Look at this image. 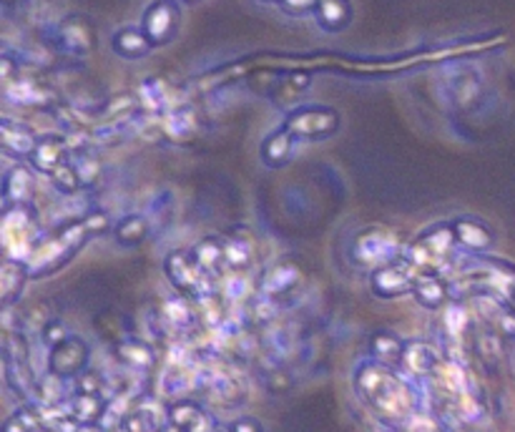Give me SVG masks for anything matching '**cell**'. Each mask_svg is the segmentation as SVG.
Here are the masks:
<instances>
[{
    "instance_id": "6da1fadb",
    "label": "cell",
    "mask_w": 515,
    "mask_h": 432,
    "mask_svg": "<svg viewBox=\"0 0 515 432\" xmlns=\"http://www.w3.org/2000/svg\"><path fill=\"white\" fill-rule=\"evenodd\" d=\"M357 397L374 412V417L390 427H403L417 410V392L394 367L380 362H363L354 370Z\"/></svg>"
},
{
    "instance_id": "7a4b0ae2",
    "label": "cell",
    "mask_w": 515,
    "mask_h": 432,
    "mask_svg": "<svg viewBox=\"0 0 515 432\" xmlns=\"http://www.w3.org/2000/svg\"><path fill=\"white\" fill-rule=\"evenodd\" d=\"M89 239H91V234L83 227L81 219L63 221L58 227L41 234L26 259L31 277H51L58 269H63L89 244Z\"/></svg>"
},
{
    "instance_id": "3957f363",
    "label": "cell",
    "mask_w": 515,
    "mask_h": 432,
    "mask_svg": "<svg viewBox=\"0 0 515 432\" xmlns=\"http://www.w3.org/2000/svg\"><path fill=\"white\" fill-rule=\"evenodd\" d=\"M405 251L407 249H405L403 237L397 231L383 227V224H373V227L357 231V237L350 244V259L357 267L374 271L405 257Z\"/></svg>"
},
{
    "instance_id": "277c9868",
    "label": "cell",
    "mask_w": 515,
    "mask_h": 432,
    "mask_svg": "<svg viewBox=\"0 0 515 432\" xmlns=\"http://www.w3.org/2000/svg\"><path fill=\"white\" fill-rule=\"evenodd\" d=\"M455 249H457V241H455L453 221H437L433 227H427V229L407 247L405 257L413 261L420 271L440 274L445 264L453 257Z\"/></svg>"
},
{
    "instance_id": "5b68a950",
    "label": "cell",
    "mask_w": 515,
    "mask_h": 432,
    "mask_svg": "<svg viewBox=\"0 0 515 432\" xmlns=\"http://www.w3.org/2000/svg\"><path fill=\"white\" fill-rule=\"evenodd\" d=\"M3 251L8 259H28V254L41 237L38 229V211L33 204L21 206H3Z\"/></svg>"
},
{
    "instance_id": "8992f818",
    "label": "cell",
    "mask_w": 515,
    "mask_h": 432,
    "mask_svg": "<svg viewBox=\"0 0 515 432\" xmlns=\"http://www.w3.org/2000/svg\"><path fill=\"white\" fill-rule=\"evenodd\" d=\"M163 274L172 284L176 294H184L189 300H202L206 294L219 291L214 287L212 277H206L202 267L196 264L192 257V251L173 249L163 257Z\"/></svg>"
},
{
    "instance_id": "52a82bcc",
    "label": "cell",
    "mask_w": 515,
    "mask_h": 432,
    "mask_svg": "<svg viewBox=\"0 0 515 432\" xmlns=\"http://www.w3.org/2000/svg\"><path fill=\"white\" fill-rule=\"evenodd\" d=\"M3 372L5 382L16 395L31 397L38 387V377L31 367V350L21 332H5L3 334Z\"/></svg>"
},
{
    "instance_id": "ba28073f",
    "label": "cell",
    "mask_w": 515,
    "mask_h": 432,
    "mask_svg": "<svg viewBox=\"0 0 515 432\" xmlns=\"http://www.w3.org/2000/svg\"><path fill=\"white\" fill-rule=\"evenodd\" d=\"M340 111L332 106H297L284 116V129L292 133L297 141H324L340 131Z\"/></svg>"
},
{
    "instance_id": "9c48e42d",
    "label": "cell",
    "mask_w": 515,
    "mask_h": 432,
    "mask_svg": "<svg viewBox=\"0 0 515 432\" xmlns=\"http://www.w3.org/2000/svg\"><path fill=\"white\" fill-rule=\"evenodd\" d=\"M53 46L66 56H73V58H89L99 46L96 26L89 16L71 13V16L58 20V26L53 30Z\"/></svg>"
},
{
    "instance_id": "30bf717a",
    "label": "cell",
    "mask_w": 515,
    "mask_h": 432,
    "mask_svg": "<svg viewBox=\"0 0 515 432\" xmlns=\"http://www.w3.org/2000/svg\"><path fill=\"white\" fill-rule=\"evenodd\" d=\"M420 274L423 271L417 269L413 261L400 257L370 274V290L377 300H400L405 294H413Z\"/></svg>"
},
{
    "instance_id": "8fae6325",
    "label": "cell",
    "mask_w": 515,
    "mask_h": 432,
    "mask_svg": "<svg viewBox=\"0 0 515 432\" xmlns=\"http://www.w3.org/2000/svg\"><path fill=\"white\" fill-rule=\"evenodd\" d=\"M182 26V8L173 0H153L142 16V30L152 40L153 48L169 46Z\"/></svg>"
},
{
    "instance_id": "7c38bea8",
    "label": "cell",
    "mask_w": 515,
    "mask_h": 432,
    "mask_svg": "<svg viewBox=\"0 0 515 432\" xmlns=\"http://www.w3.org/2000/svg\"><path fill=\"white\" fill-rule=\"evenodd\" d=\"M89 360H91L89 342L79 337V334H71L61 344L51 347V352H48V372H53L61 380H76L81 372L89 370Z\"/></svg>"
},
{
    "instance_id": "4fadbf2b",
    "label": "cell",
    "mask_w": 515,
    "mask_h": 432,
    "mask_svg": "<svg viewBox=\"0 0 515 432\" xmlns=\"http://www.w3.org/2000/svg\"><path fill=\"white\" fill-rule=\"evenodd\" d=\"M304 271L302 267L292 259V257H284V259L274 261L259 277V294L269 297V300L279 301L287 300L289 294L302 287Z\"/></svg>"
},
{
    "instance_id": "5bb4252c",
    "label": "cell",
    "mask_w": 515,
    "mask_h": 432,
    "mask_svg": "<svg viewBox=\"0 0 515 432\" xmlns=\"http://www.w3.org/2000/svg\"><path fill=\"white\" fill-rule=\"evenodd\" d=\"M66 161H71V146H68V139L61 133H43L33 153L28 156L31 169L36 174H43V176H53Z\"/></svg>"
},
{
    "instance_id": "9a60e30c",
    "label": "cell",
    "mask_w": 515,
    "mask_h": 432,
    "mask_svg": "<svg viewBox=\"0 0 515 432\" xmlns=\"http://www.w3.org/2000/svg\"><path fill=\"white\" fill-rule=\"evenodd\" d=\"M3 206H21L36 199V171L31 163H13L3 174Z\"/></svg>"
},
{
    "instance_id": "2e32d148",
    "label": "cell",
    "mask_w": 515,
    "mask_h": 432,
    "mask_svg": "<svg viewBox=\"0 0 515 432\" xmlns=\"http://www.w3.org/2000/svg\"><path fill=\"white\" fill-rule=\"evenodd\" d=\"M166 420L184 432H212L216 427L212 412L206 410L202 402L186 400V397L172 402L166 407Z\"/></svg>"
},
{
    "instance_id": "e0dca14e",
    "label": "cell",
    "mask_w": 515,
    "mask_h": 432,
    "mask_svg": "<svg viewBox=\"0 0 515 432\" xmlns=\"http://www.w3.org/2000/svg\"><path fill=\"white\" fill-rule=\"evenodd\" d=\"M447 96L453 100V106L457 111H473L478 103H480V96H483V79L480 73L470 66H463L457 68L450 76V83H447Z\"/></svg>"
},
{
    "instance_id": "ac0fdd59",
    "label": "cell",
    "mask_w": 515,
    "mask_h": 432,
    "mask_svg": "<svg viewBox=\"0 0 515 432\" xmlns=\"http://www.w3.org/2000/svg\"><path fill=\"white\" fill-rule=\"evenodd\" d=\"M455 241L457 249L470 251V254H483L495 244V231L490 229V224H485L478 216H460L453 221Z\"/></svg>"
},
{
    "instance_id": "d6986e66",
    "label": "cell",
    "mask_w": 515,
    "mask_h": 432,
    "mask_svg": "<svg viewBox=\"0 0 515 432\" xmlns=\"http://www.w3.org/2000/svg\"><path fill=\"white\" fill-rule=\"evenodd\" d=\"M28 279H31V269H28L26 261L8 259V257L3 259V264H0V301H3V310L18 304Z\"/></svg>"
},
{
    "instance_id": "ffe728a7",
    "label": "cell",
    "mask_w": 515,
    "mask_h": 432,
    "mask_svg": "<svg viewBox=\"0 0 515 432\" xmlns=\"http://www.w3.org/2000/svg\"><path fill=\"white\" fill-rule=\"evenodd\" d=\"M38 133L26 126L21 121L16 119H3L0 121V143H3V151L11 153L16 159H28L38 143Z\"/></svg>"
},
{
    "instance_id": "44dd1931",
    "label": "cell",
    "mask_w": 515,
    "mask_h": 432,
    "mask_svg": "<svg viewBox=\"0 0 515 432\" xmlns=\"http://www.w3.org/2000/svg\"><path fill=\"white\" fill-rule=\"evenodd\" d=\"M159 321L163 327L176 332L194 330L196 324H202L196 304L189 297H184V294H173L169 300H163V304L159 307Z\"/></svg>"
},
{
    "instance_id": "7402d4cb",
    "label": "cell",
    "mask_w": 515,
    "mask_h": 432,
    "mask_svg": "<svg viewBox=\"0 0 515 432\" xmlns=\"http://www.w3.org/2000/svg\"><path fill=\"white\" fill-rule=\"evenodd\" d=\"M199 116L192 106H176V109L166 111L162 116V131L163 139L173 141V143H189V141L199 133Z\"/></svg>"
},
{
    "instance_id": "603a6c76",
    "label": "cell",
    "mask_w": 515,
    "mask_h": 432,
    "mask_svg": "<svg viewBox=\"0 0 515 432\" xmlns=\"http://www.w3.org/2000/svg\"><path fill=\"white\" fill-rule=\"evenodd\" d=\"M413 297L423 310H445L450 304V281H445L443 274L423 271L417 284H415Z\"/></svg>"
},
{
    "instance_id": "cb8c5ba5",
    "label": "cell",
    "mask_w": 515,
    "mask_h": 432,
    "mask_svg": "<svg viewBox=\"0 0 515 432\" xmlns=\"http://www.w3.org/2000/svg\"><path fill=\"white\" fill-rule=\"evenodd\" d=\"M440 352L435 350L433 344H427V342H420V340H413L407 342V347H405V354H403V367L407 374H413V377H433L437 367H440Z\"/></svg>"
},
{
    "instance_id": "d4e9b609",
    "label": "cell",
    "mask_w": 515,
    "mask_h": 432,
    "mask_svg": "<svg viewBox=\"0 0 515 432\" xmlns=\"http://www.w3.org/2000/svg\"><path fill=\"white\" fill-rule=\"evenodd\" d=\"M224 264L232 274H242L254 264V244L249 231L234 229L224 237Z\"/></svg>"
},
{
    "instance_id": "484cf974",
    "label": "cell",
    "mask_w": 515,
    "mask_h": 432,
    "mask_svg": "<svg viewBox=\"0 0 515 432\" xmlns=\"http://www.w3.org/2000/svg\"><path fill=\"white\" fill-rule=\"evenodd\" d=\"M312 86V73L310 70H287L282 79H277L272 83V89H269V96L277 106H284V109H289L294 106L297 109V103L300 99L304 96V90Z\"/></svg>"
},
{
    "instance_id": "4316f807",
    "label": "cell",
    "mask_w": 515,
    "mask_h": 432,
    "mask_svg": "<svg viewBox=\"0 0 515 432\" xmlns=\"http://www.w3.org/2000/svg\"><path fill=\"white\" fill-rule=\"evenodd\" d=\"M294 146H297V139H294L289 131L279 126L274 129L267 139L262 141V149H259V156H262L264 166L269 169H284L294 156Z\"/></svg>"
},
{
    "instance_id": "83f0119b",
    "label": "cell",
    "mask_w": 515,
    "mask_h": 432,
    "mask_svg": "<svg viewBox=\"0 0 515 432\" xmlns=\"http://www.w3.org/2000/svg\"><path fill=\"white\" fill-rule=\"evenodd\" d=\"M470 277L483 287V291H490L495 297H500L508 307L515 310V271L503 269V267L493 264L488 269L473 271Z\"/></svg>"
},
{
    "instance_id": "f1b7e54d",
    "label": "cell",
    "mask_w": 515,
    "mask_h": 432,
    "mask_svg": "<svg viewBox=\"0 0 515 432\" xmlns=\"http://www.w3.org/2000/svg\"><path fill=\"white\" fill-rule=\"evenodd\" d=\"M111 48L116 56H121L126 60H142L152 53L153 46L152 40L146 38L142 26H123L113 33Z\"/></svg>"
},
{
    "instance_id": "f546056e",
    "label": "cell",
    "mask_w": 515,
    "mask_h": 432,
    "mask_svg": "<svg viewBox=\"0 0 515 432\" xmlns=\"http://www.w3.org/2000/svg\"><path fill=\"white\" fill-rule=\"evenodd\" d=\"M352 3L350 0H320L317 10H314V18L320 23V28L327 33H342L350 28L352 23Z\"/></svg>"
},
{
    "instance_id": "4dcf8cb0",
    "label": "cell",
    "mask_w": 515,
    "mask_h": 432,
    "mask_svg": "<svg viewBox=\"0 0 515 432\" xmlns=\"http://www.w3.org/2000/svg\"><path fill=\"white\" fill-rule=\"evenodd\" d=\"M405 347H407V342H403V337H397L390 330L374 332L373 337H370V354H373V360L380 362V364H387V367H394V370L403 364Z\"/></svg>"
},
{
    "instance_id": "1f68e13d",
    "label": "cell",
    "mask_w": 515,
    "mask_h": 432,
    "mask_svg": "<svg viewBox=\"0 0 515 432\" xmlns=\"http://www.w3.org/2000/svg\"><path fill=\"white\" fill-rule=\"evenodd\" d=\"M192 257L202 267L206 277L216 279L226 269V264H224V237H204V239H199L194 244Z\"/></svg>"
},
{
    "instance_id": "d6a6232c",
    "label": "cell",
    "mask_w": 515,
    "mask_h": 432,
    "mask_svg": "<svg viewBox=\"0 0 515 432\" xmlns=\"http://www.w3.org/2000/svg\"><path fill=\"white\" fill-rule=\"evenodd\" d=\"M5 96L18 103V106H48L53 100V90L41 86L38 80L33 79H18L11 80L5 86Z\"/></svg>"
},
{
    "instance_id": "836d02e7",
    "label": "cell",
    "mask_w": 515,
    "mask_h": 432,
    "mask_svg": "<svg viewBox=\"0 0 515 432\" xmlns=\"http://www.w3.org/2000/svg\"><path fill=\"white\" fill-rule=\"evenodd\" d=\"M153 224L146 214H126L116 221L113 227V237L121 247H139L143 241L152 237Z\"/></svg>"
},
{
    "instance_id": "e575fe53",
    "label": "cell",
    "mask_w": 515,
    "mask_h": 432,
    "mask_svg": "<svg viewBox=\"0 0 515 432\" xmlns=\"http://www.w3.org/2000/svg\"><path fill=\"white\" fill-rule=\"evenodd\" d=\"M116 357L121 364L131 367V370H152L156 364V352L149 342L136 340V337H126L116 344Z\"/></svg>"
},
{
    "instance_id": "d590c367",
    "label": "cell",
    "mask_w": 515,
    "mask_h": 432,
    "mask_svg": "<svg viewBox=\"0 0 515 432\" xmlns=\"http://www.w3.org/2000/svg\"><path fill=\"white\" fill-rule=\"evenodd\" d=\"M163 412L153 400L136 402L133 412L123 422L126 432H162L163 430Z\"/></svg>"
},
{
    "instance_id": "8d00e7d4",
    "label": "cell",
    "mask_w": 515,
    "mask_h": 432,
    "mask_svg": "<svg viewBox=\"0 0 515 432\" xmlns=\"http://www.w3.org/2000/svg\"><path fill=\"white\" fill-rule=\"evenodd\" d=\"M46 430V407L41 402H26L3 422V432H43Z\"/></svg>"
},
{
    "instance_id": "74e56055",
    "label": "cell",
    "mask_w": 515,
    "mask_h": 432,
    "mask_svg": "<svg viewBox=\"0 0 515 432\" xmlns=\"http://www.w3.org/2000/svg\"><path fill=\"white\" fill-rule=\"evenodd\" d=\"M204 387L212 395V400L222 402L224 407H234L244 400L242 382L232 374H226V372H212L204 382Z\"/></svg>"
},
{
    "instance_id": "f35d334b",
    "label": "cell",
    "mask_w": 515,
    "mask_h": 432,
    "mask_svg": "<svg viewBox=\"0 0 515 432\" xmlns=\"http://www.w3.org/2000/svg\"><path fill=\"white\" fill-rule=\"evenodd\" d=\"M433 377L435 382L440 385V390H443L445 395L455 397V400H460L463 395L470 392V387H468V385H470V382H468V372H465V367L460 362L443 360Z\"/></svg>"
},
{
    "instance_id": "ab89813d",
    "label": "cell",
    "mask_w": 515,
    "mask_h": 432,
    "mask_svg": "<svg viewBox=\"0 0 515 432\" xmlns=\"http://www.w3.org/2000/svg\"><path fill=\"white\" fill-rule=\"evenodd\" d=\"M71 163L76 174H79V179H81L83 189H89V186H96L99 179H101L103 174V163H101V156H99V151L93 149V146H79V149H71Z\"/></svg>"
},
{
    "instance_id": "60d3db41",
    "label": "cell",
    "mask_w": 515,
    "mask_h": 432,
    "mask_svg": "<svg viewBox=\"0 0 515 432\" xmlns=\"http://www.w3.org/2000/svg\"><path fill=\"white\" fill-rule=\"evenodd\" d=\"M106 405H109V397L103 395H76L68 402V412L79 425H101Z\"/></svg>"
},
{
    "instance_id": "b9f144b4",
    "label": "cell",
    "mask_w": 515,
    "mask_h": 432,
    "mask_svg": "<svg viewBox=\"0 0 515 432\" xmlns=\"http://www.w3.org/2000/svg\"><path fill=\"white\" fill-rule=\"evenodd\" d=\"M93 327L99 332V337L109 344H119L121 340H126L123 334V317L116 310H103L93 317Z\"/></svg>"
},
{
    "instance_id": "7bdbcfd3",
    "label": "cell",
    "mask_w": 515,
    "mask_h": 432,
    "mask_svg": "<svg viewBox=\"0 0 515 432\" xmlns=\"http://www.w3.org/2000/svg\"><path fill=\"white\" fill-rule=\"evenodd\" d=\"M63 382L61 377H56L53 372H46V377L38 380V387H36V397L41 402L43 407H61L63 402Z\"/></svg>"
},
{
    "instance_id": "ee69618b",
    "label": "cell",
    "mask_w": 515,
    "mask_h": 432,
    "mask_svg": "<svg viewBox=\"0 0 515 432\" xmlns=\"http://www.w3.org/2000/svg\"><path fill=\"white\" fill-rule=\"evenodd\" d=\"M53 184V189L61 191V194H66V196H73V194H79V191L83 189L81 179H79V174H76V169H73L71 161H66L61 169L56 171L53 176H48Z\"/></svg>"
},
{
    "instance_id": "f6af8a7d",
    "label": "cell",
    "mask_w": 515,
    "mask_h": 432,
    "mask_svg": "<svg viewBox=\"0 0 515 432\" xmlns=\"http://www.w3.org/2000/svg\"><path fill=\"white\" fill-rule=\"evenodd\" d=\"M443 321H445V332L450 337H463V332L468 330V311L460 301H450L443 310Z\"/></svg>"
},
{
    "instance_id": "bcb514c9",
    "label": "cell",
    "mask_w": 515,
    "mask_h": 432,
    "mask_svg": "<svg viewBox=\"0 0 515 432\" xmlns=\"http://www.w3.org/2000/svg\"><path fill=\"white\" fill-rule=\"evenodd\" d=\"M222 297L226 304H247V300H249V281L244 279L242 274H232L224 284Z\"/></svg>"
},
{
    "instance_id": "7dc6e473",
    "label": "cell",
    "mask_w": 515,
    "mask_h": 432,
    "mask_svg": "<svg viewBox=\"0 0 515 432\" xmlns=\"http://www.w3.org/2000/svg\"><path fill=\"white\" fill-rule=\"evenodd\" d=\"M81 221H83V227L89 229V234H91V239L93 237H101V234H109V231L116 227V224L111 221V214L103 209H91L89 214H83Z\"/></svg>"
},
{
    "instance_id": "c3c4849f",
    "label": "cell",
    "mask_w": 515,
    "mask_h": 432,
    "mask_svg": "<svg viewBox=\"0 0 515 432\" xmlns=\"http://www.w3.org/2000/svg\"><path fill=\"white\" fill-rule=\"evenodd\" d=\"M264 385H267V390L272 392V395H284V392H289L294 387L292 372L279 364V367H274V370L267 372Z\"/></svg>"
},
{
    "instance_id": "681fc988",
    "label": "cell",
    "mask_w": 515,
    "mask_h": 432,
    "mask_svg": "<svg viewBox=\"0 0 515 432\" xmlns=\"http://www.w3.org/2000/svg\"><path fill=\"white\" fill-rule=\"evenodd\" d=\"M106 390V380L101 372L86 370L76 377V395H103Z\"/></svg>"
},
{
    "instance_id": "f907efd6",
    "label": "cell",
    "mask_w": 515,
    "mask_h": 432,
    "mask_svg": "<svg viewBox=\"0 0 515 432\" xmlns=\"http://www.w3.org/2000/svg\"><path fill=\"white\" fill-rule=\"evenodd\" d=\"M397 432H443V425H440L437 417L427 415V412H415L403 427H397Z\"/></svg>"
},
{
    "instance_id": "816d5d0a",
    "label": "cell",
    "mask_w": 515,
    "mask_h": 432,
    "mask_svg": "<svg viewBox=\"0 0 515 432\" xmlns=\"http://www.w3.org/2000/svg\"><path fill=\"white\" fill-rule=\"evenodd\" d=\"M41 337L48 347H56V344H61V342L66 340V337H71V334H68V330H66V324H63L61 320H48L43 324Z\"/></svg>"
},
{
    "instance_id": "f5cc1de1",
    "label": "cell",
    "mask_w": 515,
    "mask_h": 432,
    "mask_svg": "<svg viewBox=\"0 0 515 432\" xmlns=\"http://www.w3.org/2000/svg\"><path fill=\"white\" fill-rule=\"evenodd\" d=\"M478 347H480V354L485 360H498L500 357V337L495 332H483L478 337Z\"/></svg>"
},
{
    "instance_id": "db71d44e",
    "label": "cell",
    "mask_w": 515,
    "mask_h": 432,
    "mask_svg": "<svg viewBox=\"0 0 515 432\" xmlns=\"http://www.w3.org/2000/svg\"><path fill=\"white\" fill-rule=\"evenodd\" d=\"M317 3H320V0H279V8H282L287 16L302 18V16H310V13L317 10Z\"/></svg>"
},
{
    "instance_id": "11a10c76",
    "label": "cell",
    "mask_w": 515,
    "mask_h": 432,
    "mask_svg": "<svg viewBox=\"0 0 515 432\" xmlns=\"http://www.w3.org/2000/svg\"><path fill=\"white\" fill-rule=\"evenodd\" d=\"M0 68H3V83H5V86L21 76V63H16L11 50H5V53H3V58H0Z\"/></svg>"
},
{
    "instance_id": "9f6ffc18",
    "label": "cell",
    "mask_w": 515,
    "mask_h": 432,
    "mask_svg": "<svg viewBox=\"0 0 515 432\" xmlns=\"http://www.w3.org/2000/svg\"><path fill=\"white\" fill-rule=\"evenodd\" d=\"M234 432H264L262 422L257 417H239V420L232 422Z\"/></svg>"
},
{
    "instance_id": "6f0895ef",
    "label": "cell",
    "mask_w": 515,
    "mask_h": 432,
    "mask_svg": "<svg viewBox=\"0 0 515 432\" xmlns=\"http://www.w3.org/2000/svg\"><path fill=\"white\" fill-rule=\"evenodd\" d=\"M76 432H106V430H103V425H79V430Z\"/></svg>"
},
{
    "instance_id": "680465c9",
    "label": "cell",
    "mask_w": 515,
    "mask_h": 432,
    "mask_svg": "<svg viewBox=\"0 0 515 432\" xmlns=\"http://www.w3.org/2000/svg\"><path fill=\"white\" fill-rule=\"evenodd\" d=\"M212 432H234L232 425H222V422H216V427Z\"/></svg>"
},
{
    "instance_id": "91938a15",
    "label": "cell",
    "mask_w": 515,
    "mask_h": 432,
    "mask_svg": "<svg viewBox=\"0 0 515 432\" xmlns=\"http://www.w3.org/2000/svg\"><path fill=\"white\" fill-rule=\"evenodd\" d=\"M162 432H184V430H179L176 425H172V422L166 420V425H163V430Z\"/></svg>"
},
{
    "instance_id": "94428289",
    "label": "cell",
    "mask_w": 515,
    "mask_h": 432,
    "mask_svg": "<svg viewBox=\"0 0 515 432\" xmlns=\"http://www.w3.org/2000/svg\"><path fill=\"white\" fill-rule=\"evenodd\" d=\"M259 3H267V5H274V3H277V5H279V0H259Z\"/></svg>"
},
{
    "instance_id": "6125c7cd",
    "label": "cell",
    "mask_w": 515,
    "mask_h": 432,
    "mask_svg": "<svg viewBox=\"0 0 515 432\" xmlns=\"http://www.w3.org/2000/svg\"><path fill=\"white\" fill-rule=\"evenodd\" d=\"M184 5H194V3H199V0H182Z\"/></svg>"
}]
</instances>
